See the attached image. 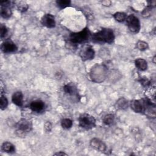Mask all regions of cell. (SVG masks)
<instances>
[{
    "label": "cell",
    "mask_w": 156,
    "mask_h": 156,
    "mask_svg": "<svg viewBox=\"0 0 156 156\" xmlns=\"http://www.w3.org/2000/svg\"><path fill=\"white\" fill-rule=\"evenodd\" d=\"M136 46L137 49L141 51H145L149 48L148 43L147 42H146L144 41H142V40L138 41L136 44Z\"/></svg>",
    "instance_id": "26"
},
{
    "label": "cell",
    "mask_w": 156,
    "mask_h": 156,
    "mask_svg": "<svg viewBox=\"0 0 156 156\" xmlns=\"http://www.w3.org/2000/svg\"><path fill=\"white\" fill-rule=\"evenodd\" d=\"M1 149L3 152L9 154H12L15 152V146L9 141H5L2 144Z\"/></svg>",
    "instance_id": "17"
},
{
    "label": "cell",
    "mask_w": 156,
    "mask_h": 156,
    "mask_svg": "<svg viewBox=\"0 0 156 156\" xmlns=\"http://www.w3.org/2000/svg\"><path fill=\"white\" fill-rule=\"evenodd\" d=\"M90 144L93 149L99 152H104L107 150L106 144L98 138H92L90 141Z\"/></svg>",
    "instance_id": "10"
},
{
    "label": "cell",
    "mask_w": 156,
    "mask_h": 156,
    "mask_svg": "<svg viewBox=\"0 0 156 156\" xmlns=\"http://www.w3.org/2000/svg\"><path fill=\"white\" fill-rule=\"evenodd\" d=\"M146 98L151 101V102L155 103V86H149L147 87L145 91Z\"/></svg>",
    "instance_id": "15"
},
{
    "label": "cell",
    "mask_w": 156,
    "mask_h": 156,
    "mask_svg": "<svg viewBox=\"0 0 156 156\" xmlns=\"http://www.w3.org/2000/svg\"><path fill=\"white\" fill-rule=\"evenodd\" d=\"M154 7L147 5L141 12V15L143 18H149L152 15V9Z\"/></svg>",
    "instance_id": "24"
},
{
    "label": "cell",
    "mask_w": 156,
    "mask_h": 156,
    "mask_svg": "<svg viewBox=\"0 0 156 156\" xmlns=\"http://www.w3.org/2000/svg\"><path fill=\"white\" fill-rule=\"evenodd\" d=\"M8 32L7 28L6 27V26L3 24H1V26H0V36L1 38H3L4 37H5V36L7 35Z\"/></svg>",
    "instance_id": "28"
},
{
    "label": "cell",
    "mask_w": 156,
    "mask_h": 156,
    "mask_svg": "<svg viewBox=\"0 0 156 156\" xmlns=\"http://www.w3.org/2000/svg\"><path fill=\"white\" fill-rule=\"evenodd\" d=\"M135 65L138 69L141 71H146L147 68V63L146 60L141 58H136L135 60Z\"/></svg>",
    "instance_id": "18"
},
{
    "label": "cell",
    "mask_w": 156,
    "mask_h": 156,
    "mask_svg": "<svg viewBox=\"0 0 156 156\" xmlns=\"http://www.w3.org/2000/svg\"><path fill=\"white\" fill-rule=\"evenodd\" d=\"M54 155H68L67 154L65 153L64 152H62V151H59V152H55L54 154Z\"/></svg>",
    "instance_id": "31"
},
{
    "label": "cell",
    "mask_w": 156,
    "mask_h": 156,
    "mask_svg": "<svg viewBox=\"0 0 156 156\" xmlns=\"http://www.w3.org/2000/svg\"><path fill=\"white\" fill-rule=\"evenodd\" d=\"M102 121L104 124L107 126H110L113 124L115 121V115L112 113L107 114L104 116Z\"/></svg>",
    "instance_id": "22"
},
{
    "label": "cell",
    "mask_w": 156,
    "mask_h": 156,
    "mask_svg": "<svg viewBox=\"0 0 156 156\" xmlns=\"http://www.w3.org/2000/svg\"><path fill=\"white\" fill-rule=\"evenodd\" d=\"M15 4L16 5V9L18 10H19L21 12H25L27 10L29 9V5L27 4L26 2L23 1H15Z\"/></svg>",
    "instance_id": "19"
},
{
    "label": "cell",
    "mask_w": 156,
    "mask_h": 156,
    "mask_svg": "<svg viewBox=\"0 0 156 156\" xmlns=\"http://www.w3.org/2000/svg\"><path fill=\"white\" fill-rule=\"evenodd\" d=\"M41 23L47 28H54L55 26V17L51 13H46L41 17Z\"/></svg>",
    "instance_id": "9"
},
{
    "label": "cell",
    "mask_w": 156,
    "mask_h": 156,
    "mask_svg": "<svg viewBox=\"0 0 156 156\" xmlns=\"http://www.w3.org/2000/svg\"><path fill=\"white\" fill-rule=\"evenodd\" d=\"M44 130L46 132H50L52 130V124L49 121H46L44 124Z\"/></svg>",
    "instance_id": "29"
},
{
    "label": "cell",
    "mask_w": 156,
    "mask_h": 156,
    "mask_svg": "<svg viewBox=\"0 0 156 156\" xmlns=\"http://www.w3.org/2000/svg\"><path fill=\"white\" fill-rule=\"evenodd\" d=\"M1 49L4 53L10 54L15 52L18 50V47L13 41L8 40L2 43Z\"/></svg>",
    "instance_id": "8"
},
{
    "label": "cell",
    "mask_w": 156,
    "mask_h": 156,
    "mask_svg": "<svg viewBox=\"0 0 156 156\" xmlns=\"http://www.w3.org/2000/svg\"><path fill=\"white\" fill-rule=\"evenodd\" d=\"M127 15L126 13L124 12H116L113 14V18L114 19L119 23L123 22L124 21H126V18H127Z\"/></svg>",
    "instance_id": "21"
},
{
    "label": "cell",
    "mask_w": 156,
    "mask_h": 156,
    "mask_svg": "<svg viewBox=\"0 0 156 156\" xmlns=\"http://www.w3.org/2000/svg\"><path fill=\"white\" fill-rule=\"evenodd\" d=\"M128 101L124 98H120L116 103V105L118 109L120 110H125L129 106Z\"/></svg>",
    "instance_id": "20"
},
{
    "label": "cell",
    "mask_w": 156,
    "mask_h": 156,
    "mask_svg": "<svg viewBox=\"0 0 156 156\" xmlns=\"http://www.w3.org/2000/svg\"><path fill=\"white\" fill-rule=\"evenodd\" d=\"M1 15L4 19H9L12 15L10 5H1Z\"/></svg>",
    "instance_id": "16"
},
{
    "label": "cell",
    "mask_w": 156,
    "mask_h": 156,
    "mask_svg": "<svg viewBox=\"0 0 156 156\" xmlns=\"http://www.w3.org/2000/svg\"><path fill=\"white\" fill-rule=\"evenodd\" d=\"M115 34L110 28H102L91 35V40L94 43L111 44L115 40Z\"/></svg>",
    "instance_id": "2"
},
{
    "label": "cell",
    "mask_w": 156,
    "mask_h": 156,
    "mask_svg": "<svg viewBox=\"0 0 156 156\" xmlns=\"http://www.w3.org/2000/svg\"><path fill=\"white\" fill-rule=\"evenodd\" d=\"M16 134L19 137H24L32 129L31 122L25 118L20 119L15 124Z\"/></svg>",
    "instance_id": "4"
},
{
    "label": "cell",
    "mask_w": 156,
    "mask_h": 156,
    "mask_svg": "<svg viewBox=\"0 0 156 156\" xmlns=\"http://www.w3.org/2000/svg\"><path fill=\"white\" fill-rule=\"evenodd\" d=\"M8 99L3 94L1 95V98H0V108L2 110H5L7 106H8Z\"/></svg>",
    "instance_id": "27"
},
{
    "label": "cell",
    "mask_w": 156,
    "mask_h": 156,
    "mask_svg": "<svg viewBox=\"0 0 156 156\" xmlns=\"http://www.w3.org/2000/svg\"><path fill=\"white\" fill-rule=\"evenodd\" d=\"M3 90H4V84L2 81H1V94L3 93Z\"/></svg>",
    "instance_id": "32"
},
{
    "label": "cell",
    "mask_w": 156,
    "mask_h": 156,
    "mask_svg": "<svg viewBox=\"0 0 156 156\" xmlns=\"http://www.w3.org/2000/svg\"><path fill=\"white\" fill-rule=\"evenodd\" d=\"M45 107L44 102L40 99H37L32 101L30 103L29 108L30 109L35 113L42 112Z\"/></svg>",
    "instance_id": "11"
},
{
    "label": "cell",
    "mask_w": 156,
    "mask_h": 156,
    "mask_svg": "<svg viewBox=\"0 0 156 156\" xmlns=\"http://www.w3.org/2000/svg\"><path fill=\"white\" fill-rule=\"evenodd\" d=\"M126 21L127 27L131 32L138 33L140 31L141 24L139 18L136 16L131 14L127 16Z\"/></svg>",
    "instance_id": "6"
},
{
    "label": "cell",
    "mask_w": 156,
    "mask_h": 156,
    "mask_svg": "<svg viewBox=\"0 0 156 156\" xmlns=\"http://www.w3.org/2000/svg\"><path fill=\"white\" fill-rule=\"evenodd\" d=\"M61 126L64 129H69L73 126V121L69 118H63L61 120Z\"/></svg>",
    "instance_id": "23"
},
{
    "label": "cell",
    "mask_w": 156,
    "mask_h": 156,
    "mask_svg": "<svg viewBox=\"0 0 156 156\" xmlns=\"http://www.w3.org/2000/svg\"><path fill=\"white\" fill-rule=\"evenodd\" d=\"M79 126L85 130H90L96 127V119L91 115L83 113L79 115L78 118Z\"/></svg>",
    "instance_id": "5"
},
{
    "label": "cell",
    "mask_w": 156,
    "mask_h": 156,
    "mask_svg": "<svg viewBox=\"0 0 156 156\" xmlns=\"http://www.w3.org/2000/svg\"><path fill=\"white\" fill-rule=\"evenodd\" d=\"M102 5L105 7H109L112 4V2L109 0H105V1H102Z\"/></svg>",
    "instance_id": "30"
},
{
    "label": "cell",
    "mask_w": 156,
    "mask_h": 156,
    "mask_svg": "<svg viewBox=\"0 0 156 156\" xmlns=\"http://www.w3.org/2000/svg\"><path fill=\"white\" fill-rule=\"evenodd\" d=\"M12 102L18 107H22L23 105V94L21 91L15 92L12 96Z\"/></svg>",
    "instance_id": "14"
},
{
    "label": "cell",
    "mask_w": 156,
    "mask_h": 156,
    "mask_svg": "<svg viewBox=\"0 0 156 156\" xmlns=\"http://www.w3.org/2000/svg\"><path fill=\"white\" fill-rule=\"evenodd\" d=\"M63 91L64 92L72 97L77 98L78 97V91L76 87V86L71 83H67L63 86Z\"/></svg>",
    "instance_id": "13"
},
{
    "label": "cell",
    "mask_w": 156,
    "mask_h": 156,
    "mask_svg": "<svg viewBox=\"0 0 156 156\" xmlns=\"http://www.w3.org/2000/svg\"><path fill=\"white\" fill-rule=\"evenodd\" d=\"M56 4L60 9H64L69 7L71 5V1L69 0H57Z\"/></svg>",
    "instance_id": "25"
},
{
    "label": "cell",
    "mask_w": 156,
    "mask_h": 156,
    "mask_svg": "<svg viewBox=\"0 0 156 156\" xmlns=\"http://www.w3.org/2000/svg\"><path fill=\"white\" fill-rule=\"evenodd\" d=\"M91 33L88 27L77 32L71 33L69 36V40L73 44H80L88 40Z\"/></svg>",
    "instance_id": "3"
},
{
    "label": "cell",
    "mask_w": 156,
    "mask_h": 156,
    "mask_svg": "<svg viewBox=\"0 0 156 156\" xmlns=\"http://www.w3.org/2000/svg\"><path fill=\"white\" fill-rule=\"evenodd\" d=\"M95 51L93 47L89 44H85L79 51V56L82 61L91 60L94 58Z\"/></svg>",
    "instance_id": "7"
},
{
    "label": "cell",
    "mask_w": 156,
    "mask_h": 156,
    "mask_svg": "<svg viewBox=\"0 0 156 156\" xmlns=\"http://www.w3.org/2000/svg\"><path fill=\"white\" fill-rule=\"evenodd\" d=\"M129 105L131 109L136 113H141L144 111L143 100H132L130 101Z\"/></svg>",
    "instance_id": "12"
},
{
    "label": "cell",
    "mask_w": 156,
    "mask_h": 156,
    "mask_svg": "<svg viewBox=\"0 0 156 156\" xmlns=\"http://www.w3.org/2000/svg\"><path fill=\"white\" fill-rule=\"evenodd\" d=\"M108 73V68L105 64L96 63L91 68L89 76L92 82L100 83L107 79Z\"/></svg>",
    "instance_id": "1"
},
{
    "label": "cell",
    "mask_w": 156,
    "mask_h": 156,
    "mask_svg": "<svg viewBox=\"0 0 156 156\" xmlns=\"http://www.w3.org/2000/svg\"><path fill=\"white\" fill-rule=\"evenodd\" d=\"M152 60H153V62H154V63H155V56H154Z\"/></svg>",
    "instance_id": "33"
}]
</instances>
